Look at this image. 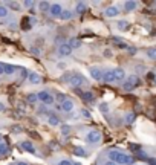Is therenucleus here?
I'll list each match as a JSON object with an SVG mask.
<instances>
[{
	"label": "nucleus",
	"mask_w": 156,
	"mask_h": 165,
	"mask_svg": "<svg viewBox=\"0 0 156 165\" xmlns=\"http://www.w3.org/2000/svg\"><path fill=\"white\" fill-rule=\"evenodd\" d=\"M124 80H125V70L122 67H115L112 70H107V72H104V77H103V81L107 84L121 82Z\"/></svg>",
	"instance_id": "1"
},
{
	"label": "nucleus",
	"mask_w": 156,
	"mask_h": 165,
	"mask_svg": "<svg viewBox=\"0 0 156 165\" xmlns=\"http://www.w3.org/2000/svg\"><path fill=\"white\" fill-rule=\"evenodd\" d=\"M109 159L118 165H132L135 162V158H132V156H129L122 151H118V150H110L109 151Z\"/></svg>",
	"instance_id": "2"
},
{
	"label": "nucleus",
	"mask_w": 156,
	"mask_h": 165,
	"mask_svg": "<svg viewBox=\"0 0 156 165\" xmlns=\"http://www.w3.org/2000/svg\"><path fill=\"white\" fill-rule=\"evenodd\" d=\"M139 84H141V80H139L138 75H129V77L122 81V89H124L125 92H132V90H135Z\"/></svg>",
	"instance_id": "3"
},
{
	"label": "nucleus",
	"mask_w": 156,
	"mask_h": 165,
	"mask_svg": "<svg viewBox=\"0 0 156 165\" xmlns=\"http://www.w3.org/2000/svg\"><path fill=\"white\" fill-rule=\"evenodd\" d=\"M69 84H71L72 87L78 89V87L86 86V84H87V80H86L81 74H74V75H72V78H71V81H69Z\"/></svg>",
	"instance_id": "4"
},
{
	"label": "nucleus",
	"mask_w": 156,
	"mask_h": 165,
	"mask_svg": "<svg viewBox=\"0 0 156 165\" xmlns=\"http://www.w3.org/2000/svg\"><path fill=\"white\" fill-rule=\"evenodd\" d=\"M101 141V133L98 130H90L86 135V142L87 144H98Z\"/></svg>",
	"instance_id": "5"
},
{
	"label": "nucleus",
	"mask_w": 156,
	"mask_h": 165,
	"mask_svg": "<svg viewBox=\"0 0 156 165\" xmlns=\"http://www.w3.org/2000/svg\"><path fill=\"white\" fill-rule=\"evenodd\" d=\"M37 96H39V101H41L43 104H47V106L54 104V96H52L47 90H41V92H39Z\"/></svg>",
	"instance_id": "6"
},
{
	"label": "nucleus",
	"mask_w": 156,
	"mask_h": 165,
	"mask_svg": "<svg viewBox=\"0 0 156 165\" xmlns=\"http://www.w3.org/2000/svg\"><path fill=\"white\" fill-rule=\"evenodd\" d=\"M89 74H90V77H92L95 81H103L104 72H103L100 67H96V66H92V67L89 69Z\"/></svg>",
	"instance_id": "7"
},
{
	"label": "nucleus",
	"mask_w": 156,
	"mask_h": 165,
	"mask_svg": "<svg viewBox=\"0 0 156 165\" xmlns=\"http://www.w3.org/2000/svg\"><path fill=\"white\" fill-rule=\"evenodd\" d=\"M71 54H72V47L69 43H63L58 46V55L60 57H69Z\"/></svg>",
	"instance_id": "8"
},
{
	"label": "nucleus",
	"mask_w": 156,
	"mask_h": 165,
	"mask_svg": "<svg viewBox=\"0 0 156 165\" xmlns=\"http://www.w3.org/2000/svg\"><path fill=\"white\" fill-rule=\"evenodd\" d=\"M61 12H63V8H61L60 3H52V5H51V8H49V14H51L52 17H60Z\"/></svg>",
	"instance_id": "9"
},
{
	"label": "nucleus",
	"mask_w": 156,
	"mask_h": 165,
	"mask_svg": "<svg viewBox=\"0 0 156 165\" xmlns=\"http://www.w3.org/2000/svg\"><path fill=\"white\" fill-rule=\"evenodd\" d=\"M61 112H64V113H69V112H72L74 109H75V106H74V103L71 101V99H66L64 103H61L60 104V107H58Z\"/></svg>",
	"instance_id": "10"
},
{
	"label": "nucleus",
	"mask_w": 156,
	"mask_h": 165,
	"mask_svg": "<svg viewBox=\"0 0 156 165\" xmlns=\"http://www.w3.org/2000/svg\"><path fill=\"white\" fill-rule=\"evenodd\" d=\"M75 92L81 95V98H83L86 103H92V101L95 99V96H93V93H92V92H80L78 89H75Z\"/></svg>",
	"instance_id": "11"
},
{
	"label": "nucleus",
	"mask_w": 156,
	"mask_h": 165,
	"mask_svg": "<svg viewBox=\"0 0 156 165\" xmlns=\"http://www.w3.org/2000/svg\"><path fill=\"white\" fill-rule=\"evenodd\" d=\"M20 145H22V148H23L25 151H28V153H35V147L32 145L31 141H23Z\"/></svg>",
	"instance_id": "12"
},
{
	"label": "nucleus",
	"mask_w": 156,
	"mask_h": 165,
	"mask_svg": "<svg viewBox=\"0 0 156 165\" xmlns=\"http://www.w3.org/2000/svg\"><path fill=\"white\" fill-rule=\"evenodd\" d=\"M104 14H106V17H117V15H119V9H118L117 6H109L106 11H104Z\"/></svg>",
	"instance_id": "13"
},
{
	"label": "nucleus",
	"mask_w": 156,
	"mask_h": 165,
	"mask_svg": "<svg viewBox=\"0 0 156 165\" xmlns=\"http://www.w3.org/2000/svg\"><path fill=\"white\" fill-rule=\"evenodd\" d=\"M136 8H138V2H135V0H129V2L124 3V9H125L127 12H132V11H135Z\"/></svg>",
	"instance_id": "14"
},
{
	"label": "nucleus",
	"mask_w": 156,
	"mask_h": 165,
	"mask_svg": "<svg viewBox=\"0 0 156 165\" xmlns=\"http://www.w3.org/2000/svg\"><path fill=\"white\" fill-rule=\"evenodd\" d=\"M47 124L52 125V127H55V125L60 124V118H58L57 115H54V113H49V115H47Z\"/></svg>",
	"instance_id": "15"
},
{
	"label": "nucleus",
	"mask_w": 156,
	"mask_h": 165,
	"mask_svg": "<svg viewBox=\"0 0 156 165\" xmlns=\"http://www.w3.org/2000/svg\"><path fill=\"white\" fill-rule=\"evenodd\" d=\"M28 80H29L31 84H40V82H41V77H40L37 72H31L29 77H28Z\"/></svg>",
	"instance_id": "16"
},
{
	"label": "nucleus",
	"mask_w": 156,
	"mask_h": 165,
	"mask_svg": "<svg viewBox=\"0 0 156 165\" xmlns=\"http://www.w3.org/2000/svg\"><path fill=\"white\" fill-rule=\"evenodd\" d=\"M117 28L119 31H127V29L130 28V23H129L127 20H119L117 23Z\"/></svg>",
	"instance_id": "17"
},
{
	"label": "nucleus",
	"mask_w": 156,
	"mask_h": 165,
	"mask_svg": "<svg viewBox=\"0 0 156 165\" xmlns=\"http://www.w3.org/2000/svg\"><path fill=\"white\" fill-rule=\"evenodd\" d=\"M58 18H61V20H71L72 18V11L71 9H63V12H61V15L58 17Z\"/></svg>",
	"instance_id": "18"
},
{
	"label": "nucleus",
	"mask_w": 156,
	"mask_h": 165,
	"mask_svg": "<svg viewBox=\"0 0 156 165\" xmlns=\"http://www.w3.org/2000/svg\"><path fill=\"white\" fill-rule=\"evenodd\" d=\"M15 70H17V67H15V66L5 64V74H6V75H12V74H15Z\"/></svg>",
	"instance_id": "19"
},
{
	"label": "nucleus",
	"mask_w": 156,
	"mask_h": 165,
	"mask_svg": "<svg viewBox=\"0 0 156 165\" xmlns=\"http://www.w3.org/2000/svg\"><path fill=\"white\" fill-rule=\"evenodd\" d=\"M75 11H77L78 14H83L86 11V3L84 2H78L77 6H75Z\"/></svg>",
	"instance_id": "20"
},
{
	"label": "nucleus",
	"mask_w": 156,
	"mask_h": 165,
	"mask_svg": "<svg viewBox=\"0 0 156 165\" xmlns=\"http://www.w3.org/2000/svg\"><path fill=\"white\" fill-rule=\"evenodd\" d=\"M74 155H77V156H86V150L83 147L77 145V147H74Z\"/></svg>",
	"instance_id": "21"
},
{
	"label": "nucleus",
	"mask_w": 156,
	"mask_h": 165,
	"mask_svg": "<svg viewBox=\"0 0 156 165\" xmlns=\"http://www.w3.org/2000/svg\"><path fill=\"white\" fill-rule=\"evenodd\" d=\"M135 119H136V115H135L133 112H130V113L125 115V123L127 124H133L135 123Z\"/></svg>",
	"instance_id": "22"
},
{
	"label": "nucleus",
	"mask_w": 156,
	"mask_h": 165,
	"mask_svg": "<svg viewBox=\"0 0 156 165\" xmlns=\"http://www.w3.org/2000/svg\"><path fill=\"white\" fill-rule=\"evenodd\" d=\"M8 14H9V9H8L6 6L0 5V18H6V17H8Z\"/></svg>",
	"instance_id": "23"
},
{
	"label": "nucleus",
	"mask_w": 156,
	"mask_h": 165,
	"mask_svg": "<svg viewBox=\"0 0 156 165\" xmlns=\"http://www.w3.org/2000/svg\"><path fill=\"white\" fill-rule=\"evenodd\" d=\"M147 57L150 58V60H156V47H150V49H147Z\"/></svg>",
	"instance_id": "24"
},
{
	"label": "nucleus",
	"mask_w": 156,
	"mask_h": 165,
	"mask_svg": "<svg viewBox=\"0 0 156 165\" xmlns=\"http://www.w3.org/2000/svg\"><path fill=\"white\" fill-rule=\"evenodd\" d=\"M26 101H28V103H31V104H32V103H37V101H39L37 93H29V95H28V98H26Z\"/></svg>",
	"instance_id": "25"
},
{
	"label": "nucleus",
	"mask_w": 156,
	"mask_h": 165,
	"mask_svg": "<svg viewBox=\"0 0 156 165\" xmlns=\"http://www.w3.org/2000/svg\"><path fill=\"white\" fill-rule=\"evenodd\" d=\"M130 150L135 153H139V151H142V147L139 144H130Z\"/></svg>",
	"instance_id": "26"
},
{
	"label": "nucleus",
	"mask_w": 156,
	"mask_h": 165,
	"mask_svg": "<svg viewBox=\"0 0 156 165\" xmlns=\"http://www.w3.org/2000/svg\"><path fill=\"white\" fill-rule=\"evenodd\" d=\"M72 72H66L64 75H61V81H64V82H69L71 81V78H72Z\"/></svg>",
	"instance_id": "27"
},
{
	"label": "nucleus",
	"mask_w": 156,
	"mask_h": 165,
	"mask_svg": "<svg viewBox=\"0 0 156 165\" xmlns=\"http://www.w3.org/2000/svg\"><path fill=\"white\" fill-rule=\"evenodd\" d=\"M100 110H101V113L106 115V113L109 112V104H107V103H101V104H100Z\"/></svg>",
	"instance_id": "28"
},
{
	"label": "nucleus",
	"mask_w": 156,
	"mask_h": 165,
	"mask_svg": "<svg viewBox=\"0 0 156 165\" xmlns=\"http://www.w3.org/2000/svg\"><path fill=\"white\" fill-rule=\"evenodd\" d=\"M39 6H40V9H41V11H47V9L51 8L49 2H40V3H39Z\"/></svg>",
	"instance_id": "29"
},
{
	"label": "nucleus",
	"mask_w": 156,
	"mask_h": 165,
	"mask_svg": "<svg viewBox=\"0 0 156 165\" xmlns=\"http://www.w3.org/2000/svg\"><path fill=\"white\" fill-rule=\"evenodd\" d=\"M69 44H71V47H72V49H78V47L81 46V41H80V40H74V38H72Z\"/></svg>",
	"instance_id": "30"
},
{
	"label": "nucleus",
	"mask_w": 156,
	"mask_h": 165,
	"mask_svg": "<svg viewBox=\"0 0 156 165\" xmlns=\"http://www.w3.org/2000/svg\"><path fill=\"white\" fill-rule=\"evenodd\" d=\"M6 151H8V145H6L5 142H0V156L5 155Z\"/></svg>",
	"instance_id": "31"
},
{
	"label": "nucleus",
	"mask_w": 156,
	"mask_h": 165,
	"mask_svg": "<svg viewBox=\"0 0 156 165\" xmlns=\"http://www.w3.org/2000/svg\"><path fill=\"white\" fill-rule=\"evenodd\" d=\"M136 156L139 158V159H142V161H149V155H146V153H142V151H139V153H136Z\"/></svg>",
	"instance_id": "32"
},
{
	"label": "nucleus",
	"mask_w": 156,
	"mask_h": 165,
	"mask_svg": "<svg viewBox=\"0 0 156 165\" xmlns=\"http://www.w3.org/2000/svg\"><path fill=\"white\" fill-rule=\"evenodd\" d=\"M8 6H11V8H14V9L18 11V6H20V5H18L17 2H8Z\"/></svg>",
	"instance_id": "33"
},
{
	"label": "nucleus",
	"mask_w": 156,
	"mask_h": 165,
	"mask_svg": "<svg viewBox=\"0 0 156 165\" xmlns=\"http://www.w3.org/2000/svg\"><path fill=\"white\" fill-rule=\"evenodd\" d=\"M57 96H58V98H57V99H58V101H60V104H61V103H64V101H66V95H64V93H58V95H57Z\"/></svg>",
	"instance_id": "34"
},
{
	"label": "nucleus",
	"mask_w": 156,
	"mask_h": 165,
	"mask_svg": "<svg viewBox=\"0 0 156 165\" xmlns=\"http://www.w3.org/2000/svg\"><path fill=\"white\" fill-rule=\"evenodd\" d=\"M35 3L34 2H31V0H26V2H23V6H26V8H32Z\"/></svg>",
	"instance_id": "35"
},
{
	"label": "nucleus",
	"mask_w": 156,
	"mask_h": 165,
	"mask_svg": "<svg viewBox=\"0 0 156 165\" xmlns=\"http://www.w3.org/2000/svg\"><path fill=\"white\" fill-rule=\"evenodd\" d=\"M57 165H72V162H71V161H68V159H63V161H60Z\"/></svg>",
	"instance_id": "36"
},
{
	"label": "nucleus",
	"mask_w": 156,
	"mask_h": 165,
	"mask_svg": "<svg viewBox=\"0 0 156 165\" xmlns=\"http://www.w3.org/2000/svg\"><path fill=\"white\" fill-rule=\"evenodd\" d=\"M147 162H149V165H156V159L155 158H149V161H147Z\"/></svg>",
	"instance_id": "37"
},
{
	"label": "nucleus",
	"mask_w": 156,
	"mask_h": 165,
	"mask_svg": "<svg viewBox=\"0 0 156 165\" xmlns=\"http://www.w3.org/2000/svg\"><path fill=\"white\" fill-rule=\"evenodd\" d=\"M81 113H83V116H86V118H90V113H89L87 110H83Z\"/></svg>",
	"instance_id": "38"
},
{
	"label": "nucleus",
	"mask_w": 156,
	"mask_h": 165,
	"mask_svg": "<svg viewBox=\"0 0 156 165\" xmlns=\"http://www.w3.org/2000/svg\"><path fill=\"white\" fill-rule=\"evenodd\" d=\"M3 74H5V64L0 63V75H3Z\"/></svg>",
	"instance_id": "39"
},
{
	"label": "nucleus",
	"mask_w": 156,
	"mask_h": 165,
	"mask_svg": "<svg viewBox=\"0 0 156 165\" xmlns=\"http://www.w3.org/2000/svg\"><path fill=\"white\" fill-rule=\"evenodd\" d=\"M57 67H58V69H64V67H66V64H64V63H58V64H57Z\"/></svg>",
	"instance_id": "40"
},
{
	"label": "nucleus",
	"mask_w": 156,
	"mask_h": 165,
	"mask_svg": "<svg viewBox=\"0 0 156 165\" xmlns=\"http://www.w3.org/2000/svg\"><path fill=\"white\" fill-rule=\"evenodd\" d=\"M68 131H69V127H68V125H63V133L68 135Z\"/></svg>",
	"instance_id": "41"
},
{
	"label": "nucleus",
	"mask_w": 156,
	"mask_h": 165,
	"mask_svg": "<svg viewBox=\"0 0 156 165\" xmlns=\"http://www.w3.org/2000/svg\"><path fill=\"white\" fill-rule=\"evenodd\" d=\"M129 52H130V54H136L138 50H136L135 47H129Z\"/></svg>",
	"instance_id": "42"
},
{
	"label": "nucleus",
	"mask_w": 156,
	"mask_h": 165,
	"mask_svg": "<svg viewBox=\"0 0 156 165\" xmlns=\"http://www.w3.org/2000/svg\"><path fill=\"white\" fill-rule=\"evenodd\" d=\"M2 112H5V104H3V103H0V113H2Z\"/></svg>",
	"instance_id": "43"
},
{
	"label": "nucleus",
	"mask_w": 156,
	"mask_h": 165,
	"mask_svg": "<svg viewBox=\"0 0 156 165\" xmlns=\"http://www.w3.org/2000/svg\"><path fill=\"white\" fill-rule=\"evenodd\" d=\"M104 165H118V164H115V162H112V161H107Z\"/></svg>",
	"instance_id": "44"
},
{
	"label": "nucleus",
	"mask_w": 156,
	"mask_h": 165,
	"mask_svg": "<svg viewBox=\"0 0 156 165\" xmlns=\"http://www.w3.org/2000/svg\"><path fill=\"white\" fill-rule=\"evenodd\" d=\"M17 165H28L26 162H17Z\"/></svg>",
	"instance_id": "45"
},
{
	"label": "nucleus",
	"mask_w": 156,
	"mask_h": 165,
	"mask_svg": "<svg viewBox=\"0 0 156 165\" xmlns=\"http://www.w3.org/2000/svg\"><path fill=\"white\" fill-rule=\"evenodd\" d=\"M153 81H155V84H156V74H153Z\"/></svg>",
	"instance_id": "46"
},
{
	"label": "nucleus",
	"mask_w": 156,
	"mask_h": 165,
	"mask_svg": "<svg viewBox=\"0 0 156 165\" xmlns=\"http://www.w3.org/2000/svg\"><path fill=\"white\" fill-rule=\"evenodd\" d=\"M0 142H2V133H0Z\"/></svg>",
	"instance_id": "47"
},
{
	"label": "nucleus",
	"mask_w": 156,
	"mask_h": 165,
	"mask_svg": "<svg viewBox=\"0 0 156 165\" xmlns=\"http://www.w3.org/2000/svg\"><path fill=\"white\" fill-rule=\"evenodd\" d=\"M74 165H81V164H78V162H75V164H74Z\"/></svg>",
	"instance_id": "48"
}]
</instances>
